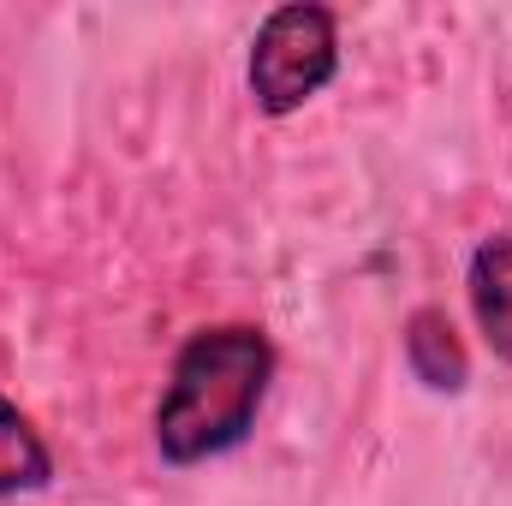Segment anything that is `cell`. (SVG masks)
Returning a JSON list of instances; mask_svg holds the SVG:
<instances>
[{
	"mask_svg": "<svg viewBox=\"0 0 512 506\" xmlns=\"http://www.w3.org/2000/svg\"><path fill=\"white\" fill-rule=\"evenodd\" d=\"M54 483V453L30 429V417L0 393V495H36Z\"/></svg>",
	"mask_w": 512,
	"mask_h": 506,
	"instance_id": "5b68a950",
	"label": "cell"
},
{
	"mask_svg": "<svg viewBox=\"0 0 512 506\" xmlns=\"http://www.w3.org/2000/svg\"><path fill=\"white\" fill-rule=\"evenodd\" d=\"M465 292H471V316H477L489 352L501 364H512V233H495L477 245Z\"/></svg>",
	"mask_w": 512,
	"mask_h": 506,
	"instance_id": "3957f363",
	"label": "cell"
},
{
	"mask_svg": "<svg viewBox=\"0 0 512 506\" xmlns=\"http://www.w3.org/2000/svg\"><path fill=\"white\" fill-rule=\"evenodd\" d=\"M405 364L435 393H459L471 381V358H465V346H459V334L441 310H417L405 322Z\"/></svg>",
	"mask_w": 512,
	"mask_h": 506,
	"instance_id": "277c9868",
	"label": "cell"
},
{
	"mask_svg": "<svg viewBox=\"0 0 512 506\" xmlns=\"http://www.w3.org/2000/svg\"><path fill=\"white\" fill-rule=\"evenodd\" d=\"M274 381V346L251 322H221L185 340L173 381L155 405V447L167 465H203L233 453L256 429L262 393Z\"/></svg>",
	"mask_w": 512,
	"mask_h": 506,
	"instance_id": "6da1fadb",
	"label": "cell"
},
{
	"mask_svg": "<svg viewBox=\"0 0 512 506\" xmlns=\"http://www.w3.org/2000/svg\"><path fill=\"white\" fill-rule=\"evenodd\" d=\"M340 66V30L334 12L316 0L274 6L251 42V96L262 114H298L310 96L328 90Z\"/></svg>",
	"mask_w": 512,
	"mask_h": 506,
	"instance_id": "7a4b0ae2",
	"label": "cell"
}]
</instances>
